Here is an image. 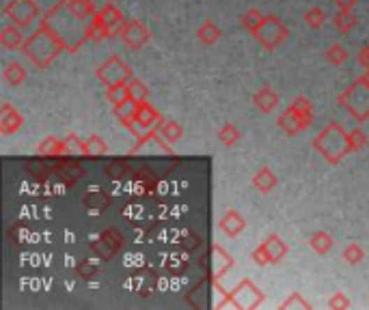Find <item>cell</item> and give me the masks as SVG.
Returning <instances> with one entry per match:
<instances>
[{
  "label": "cell",
  "instance_id": "obj_1",
  "mask_svg": "<svg viewBox=\"0 0 369 310\" xmlns=\"http://www.w3.org/2000/svg\"><path fill=\"white\" fill-rule=\"evenodd\" d=\"M244 228V220H240L236 214H229L225 220H223V230H227L229 235H236V232H240Z\"/></svg>",
  "mask_w": 369,
  "mask_h": 310
},
{
  "label": "cell",
  "instance_id": "obj_2",
  "mask_svg": "<svg viewBox=\"0 0 369 310\" xmlns=\"http://www.w3.org/2000/svg\"><path fill=\"white\" fill-rule=\"evenodd\" d=\"M273 184H275V177L270 175V170H268V168H263L261 172H257V177H255V186H257L259 190L268 192L270 188H273Z\"/></svg>",
  "mask_w": 369,
  "mask_h": 310
},
{
  "label": "cell",
  "instance_id": "obj_3",
  "mask_svg": "<svg viewBox=\"0 0 369 310\" xmlns=\"http://www.w3.org/2000/svg\"><path fill=\"white\" fill-rule=\"evenodd\" d=\"M259 106H261V110H270L275 106V101H277V97L270 93V91H263L261 95H257V99H255Z\"/></svg>",
  "mask_w": 369,
  "mask_h": 310
},
{
  "label": "cell",
  "instance_id": "obj_4",
  "mask_svg": "<svg viewBox=\"0 0 369 310\" xmlns=\"http://www.w3.org/2000/svg\"><path fill=\"white\" fill-rule=\"evenodd\" d=\"M199 37H201V41H205V43H212V41H216V37H218V31L214 29V24H212V22H208V24H203V29H201Z\"/></svg>",
  "mask_w": 369,
  "mask_h": 310
},
{
  "label": "cell",
  "instance_id": "obj_5",
  "mask_svg": "<svg viewBox=\"0 0 369 310\" xmlns=\"http://www.w3.org/2000/svg\"><path fill=\"white\" fill-rule=\"evenodd\" d=\"M220 138H223V142H225V145H233V142H236V138H238V132H236V129L229 125V127H225V129H223V132H220Z\"/></svg>",
  "mask_w": 369,
  "mask_h": 310
},
{
  "label": "cell",
  "instance_id": "obj_6",
  "mask_svg": "<svg viewBox=\"0 0 369 310\" xmlns=\"http://www.w3.org/2000/svg\"><path fill=\"white\" fill-rule=\"evenodd\" d=\"M307 22H309V26H319L324 22V13L322 11H309L307 13Z\"/></svg>",
  "mask_w": 369,
  "mask_h": 310
},
{
  "label": "cell",
  "instance_id": "obj_7",
  "mask_svg": "<svg viewBox=\"0 0 369 310\" xmlns=\"http://www.w3.org/2000/svg\"><path fill=\"white\" fill-rule=\"evenodd\" d=\"M361 254H363V252L359 250V246H352V248H350V250L346 252V256L350 258V263H359V258H361Z\"/></svg>",
  "mask_w": 369,
  "mask_h": 310
},
{
  "label": "cell",
  "instance_id": "obj_8",
  "mask_svg": "<svg viewBox=\"0 0 369 310\" xmlns=\"http://www.w3.org/2000/svg\"><path fill=\"white\" fill-rule=\"evenodd\" d=\"M337 3H339V7H341V9H346V11H348V9L354 5V0H337Z\"/></svg>",
  "mask_w": 369,
  "mask_h": 310
}]
</instances>
